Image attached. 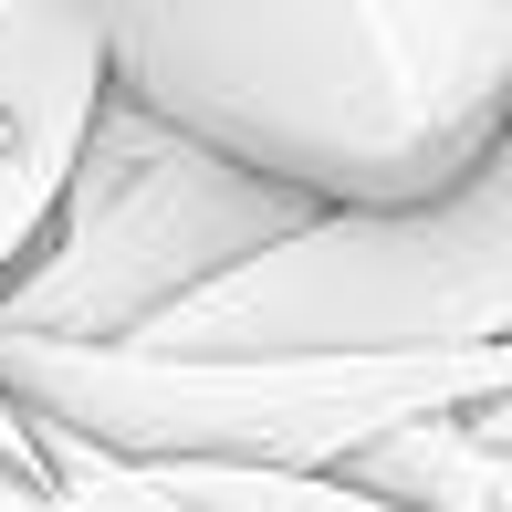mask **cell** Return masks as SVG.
<instances>
[{
    "mask_svg": "<svg viewBox=\"0 0 512 512\" xmlns=\"http://www.w3.org/2000/svg\"><path fill=\"white\" fill-rule=\"evenodd\" d=\"M115 95L314 220L450 199L512 136V0H136Z\"/></svg>",
    "mask_w": 512,
    "mask_h": 512,
    "instance_id": "obj_1",
    "label": "cell"
},
{
    "mask_svg": "<svg viewBox=\"0 0 512 512\" xmlns=\"http://www.w3.org/2000/svg\"><path fill=\"white\" fill-rule=\"evenodd\" d=\"M0 398L32 429H74L105 460H230L345 481L408 429H450L512 398V345L481 356H157V345H21L0 335Z\"/></svg>",
    "mask_w": 512,
    "mask_h": 512,
    "instance_id": "obj_2",
    "label": "cell"
},
{
    "mask_svg": "<svg viewBox=\"0 0 512 512\" xmlns=\"http://www.w3.org/2000/svg\"><path fill=\"white\" fill-rule=\"evenodd\" d=\"M157 356H481L512 345V136L450 199L314 220L157 324Z\"/></svg>",
    "mask_w": 512,
    "mask_h": 512,
    "instance_id": "obj_3",
    "label": "cell"
},
{
    "mask_svg": "<svg viewBox=\"0 0 512 512\" xmlns=\"http://www.w3.org/2000/svg\"><path fill=\"white\" fill-rule=\"evenodd\" d=\"M293 230H314L304 199L230 168L199 136L157 126L147 105L105 95L95 136L74 157V189L53 209V241L0 293V335H21V345H147L168 314H189L241 262L283 251Z\"/></svg>",
    "mask_w": 512,
    "mask_h": 512,
    "instance_id": "obj_4",
    "label": "cell"
},
{
    "mask_svg": "<svg viewBox=\"0 0 512 512\" xmlns=\"http://www.w3.org/2000/svg\"><path fill=\"white\" fill-rule=\"evenodd\" d=\"M115 95L105 11L63 0H0V293L53 241V209L74 189V157Z\"/></svg>",
    "mask_w": 512,
    "mask_h": 512,
    "instance_id": "obj_5",
    "label": "cell"
},
{
    "mask_svg": "<svg viewBox=\"0 0 512 512\" xmlns=\"http://www.w3.org/2000/svg\"><path fill=\"white\" fill-rule=\"evenodd\" d=\"M356 492H377V502H398V512H512V460L502 450H481L471 429H408V439H387L377 460H356Z\"/></svg>",
    "mask_w": 512,
    "mask_h": 512,
    "instance_id": "obj_6",
    "label": "cell"
},
{
    "mask_svg": "<svg viewBox=\"0 0 512 512\" xmlns=\"http://www.w3.org/2000/svg\"><path fill=\"white\" fill-rule=\"evenodd\" d=\"M0 460H11V471H42V450H32V418H21L11 398H0Z\"/></svg>",
    "mask_w": 512,
    "mask_h": 512,
    "instance_id": "obj_7",
    "label": "cell"
}]
</instances>
